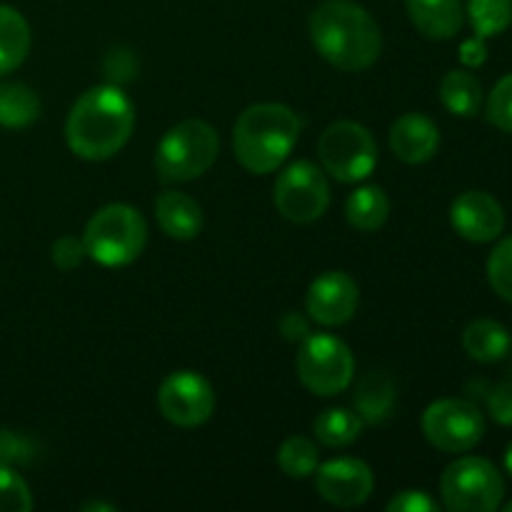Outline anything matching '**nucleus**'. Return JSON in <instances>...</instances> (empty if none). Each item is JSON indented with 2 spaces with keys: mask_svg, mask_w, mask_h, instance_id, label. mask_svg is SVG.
<instances>
[{
  "mask_svg": "<svg viewBox=\"0 0 512 512\" xmlns=\"http://www.w3.org/2000/svg\"><path fill=\"white\" fill-rule=\"evenodd\" d=\"M35 458V443L18 430H0V465H25Z\"/></svg>",
  "mask_w": 512,
  "mask_h": 512,
  "instance_id": "c756f323",
  "label": "nucleus"
},
{
  "mask_svg": "<svg viewBox=\"0 0 512 512\" xmlns=\"http://www.w3.org/2000/svg\"><path fill=\"white\" fill-rule=\"evenodd\" d=\"M505 470L512 475V443L508 445V450H505Z\"/></svg>",
  "mask_w": 512,
  "mask_h": 512,
  "instance_id": "c9c22d12",
  "label": "nucleus"
},
{
  "mask_svg": "<svg viewBox=\"0 0 512 512\" xmlns=\"http://www.w3.org/2000/svg\"><path fill=\"white\" fill-rule=\"evenodd\" d=\"M278 465L288 478H310L318 470V445L305 435H290L278 448Z\"/></svg>",
  "mask_w": 512,
  "mask_h": 512,
  "instance_id": "a878e982",
  "label": "nucleus"
},
{
  "mask_svg": "<svg viewBox=\"0 0 512 512\" xmlns=\"http://www.w3.org/2000/svg\"><path fill=\"white\" fill-rule=\"evenodd\" d=\"M220 138L213 125L190 118L173 125L155 150V173L163 183H188L213 168Z\"/></svg>",
  "mask_w": 512,
  "mask_h": 512,
  "instance_id": "39448f33",
  "label": "nucleus"
},
{
  "mask_svg": "<svg viewBox=\"0 0 512 512\" xmlns=\"http://www.w3.org/2000/svg\"><path fill=\"white\" fill-rule=\"evenodd\" d=\"M398 405V390L390 375L368 373L355 388V413L365 425H380L393 415Z\"/></svg>",
  "mask_w": 512,
  "mask_h": 512,
  "instance_id": "a211bd4d",
  "label": "nucleus"
},
{
  "mask_svg": "<svg viewBox=\"0 0 512 512\" xmlns=\"http://www.w3.org/2000/svg\"><path fill=\"white\" fill-rule=\"evenodd\" d=\"M363 418L348 408H328L315 418L313 433L325 448H348L363 433Z\"/></svg>",
  "mask_w": 512,
  "mask_h": 512,
  "instance_id": "b1692460",
  "label": "nucleus"
},
{
  "mask_svg": "<svg viewBox=\"0 0 512 512\" xmlns=\"http://www.w3.org/2000/svg\"><path fill=\"white\" fill-rule=\"evenodd\" d=\"M390 198L380 185H363L350 193L345 203V218L360 233H375L388 223Z\"/></svg>",
  "mask_w": 512,
  "mask_h": 512,
  "instance_id": "aec40b11",
  "label": "nucleus"
},
{
  "mask_svg": "<svg viewBox=\"0 0 512 512\" xmlns=\"http://www.w3.org/2000/svg\"><path fill=\"white\" fill-rule=\"evenodd\" d=\"M273 203L290 223H315L330 205L328 178L310 160H295L275 180Z\"/></svg>",
  "mask_w": 512,
  "mask_h": 512,
  "instance_id": "1a4fd4ad",
  "label": "nucleus"
},
{
  "mask_svg": "<svg viewBox=\"0 0 512 512\" xmlns=\"http://www.w3.org/2000/svg\"><path fill=\"white\" fill-rule=\"evenodd\" d=\"M488 280L495 293L512 303V235L500 240L488 258Z\"/></svg>",
  "mask_w": 512,
  "mask_h": 512,
  "instance_id": "bb28decb",
  "label": "nucleus"
},
{
  "mask_svg": "<svg viewBox=\"0 0 512 512\" xmlns=\"http://www.w3.org/2000/svg\"><path fill=\"white\" fill-rule=\"evenodd\" d=\"M423 433L443 453H468L483 440L485 418L470 400H435L423 413Z\"/></svg>",
  "mask_w": 512,
  "mask_h": 512,
  "instance_id": "9d476101",
  "label": "nucleus"
},
{
  "mask_svg": "<svg viewBox=\"0 0 512 512\" xmlns=\"http://www.w3.org/2000/svg\"><path fill=\"white\" fill-rule=\"evenodd\" d=\"M415 28L430 40H450L465 23L463 0H405Z\"/></svg>",
  "mask_w": 512,
  "mask_h": 512,
  "instance_id": "f3484780",
  "label": "nucleus"
},
{
  "mask_svg": "<svg viewBox=\"0 0 512 512\" xmlns=\"http://www.w3.org/2000/svg\"><path fill=\"white\" fill-rule=\"evenodd\" d=\"M310 40L318 53L345 73L368 70L383 50L378 23L353 0H328L310 15Z\"/></svg>",
  "mask_w": 512,
  "mask_h": 512,
  "instance_id": "f03ea898",
  "label": "nucleus"
},
{
  "mask_svg": "<svg viewBox=\"0 0 512 512\" xmlns=\"http://www.w3.org/2000/svg\"><path fill=\"white\" fill-rule=\"evenodd\" d=\"M155 220L168 238L195 240L203 230V208L180 190H165L155 198Z\"/></svg>",
  "mask_w": 512,
  "mask_h": 512,
  "instance_id": "dca6fc26",
  "label": "nucleus"
},
{
  "mask_svg": "<svg viewBox=\"0 0 512 512\" xmlns=\"http://www.w3.org/2000/svg\"><path fill=\"white\" fill-rule=\"evenodd\" d=\"M440 100L458 118H473L483 108V85L468 70H450L440 80Z\"/></svg>",
  "mask_w": 512,
  "mask_h": 512,
  "instance_id": "4be33fe9",
  "label": "nucleus"
},
{
  "mask_svg": "<svg viewBox=\"0 0 512 512\" xmlns=\"http://www.w3.org/2000/svg\"><path fill=\"white\" fill-rule=\"evenodd\" d=\"M85 253L105 268L135 263L148 245V223L135 208L113 203L88 220L83 233Z\"/></svg>",
  "mask_w": 512,
  "mask_h": 512,
  "instance_id": "20e7f679",
  "label": "nucleus"
},
{
  "mask_svg": "<svg viewBox=\"0 0 512 512\" xmlns=\"http://www.w3.org/2000/svg\"><path fill=\"white\" fill-rule=\"evenodd\" d=\"M295 365H298L300 383L320 398L345 393L355 375V358L348 345L325 333H310L300 343Z\"/></svg>",
  "mask_w": 512,
  "mask_h": 512,
  "instance_id": "0eeeda50",
  "label": "nucleus"
},
{
  "mask_svg": "<svg viewBox=\"0 0 512 512\" xmlns=\"http://www.w3.org/2000/svg\"><path fill=\"white\" fill-rule=\"evenodd\" d=\"M440 495L453 512H493L505 495V480L490 460L460 458L440 478Z\"/></svg>",
  "mask_w": 512,
  "mask_h": 512,
  "instance_id": "423d86ee",
  "label": "nucleus"
},
{
  "mask_svg": "<svg viewBox=\"0 0 512 512\" xmlns=\"http://www.w3.org/2000/svg\"><path fill=\"white\" fill-rule=\"evenodd\" d=\"M485 115H488L490 125L512 135V73L500 78L498 85L490 90Z\"/></svg>",
  "mask_w": 512,
  "mask_h": 512,
  "instance_id": "c85d7f7f",
  "label": "nucleus"
},
{
  "mask_svg": "<svg viewBox=\"0 0 512 512\" xmlns=\"http://www.w3.org/2000/svg\"><path fill=\"white\" fill-rule=\"evenodd\" d=\"M50 258H53V263L58 265L60 270L78 268V265L88 258L83 238H75V235H63V238H58L53 243V248H50Z\"/></svg>",
  "mask_w": 512,
  "mask_h": 512,
  "instance_id": "7c9ffc66",
  "label": "nucleus"
},
{
  "mask_svg": "<svg viewBox=\"0 0 512 512\" xmlns=\"http://www.w3.org/2000/svg\"><path fill=\"white\" fill-rule=\"evenodd\" d=\"M440 148L438 125L423 113H405L390 128V150L408 165L428 163Z\"/></svg>",
  "mask_w": 512,
  "mask_h": 512,
  "instance_id": "2eb2a0df",
  "label": "nucleus"
},
{
  "mask_svg": "<svg viewBox=\"0 0 512 512\" xmlns=\"http://www.w3.org/2000/svg\"><path fill=\"white\" fill-rule=\"evenodd\" d=\"M468 18L475 35L493 38L512 25V0H468Z\"/></svg>",
  "mask_w": 512,
  "mask_h": 512,
  "instance_id": "393cba45",
  "label": "nucleus"
},
{
  "mask_svg": "<svg viewBox=\"0 0 512 512\" xmlns=\"http://www.w3.org/2000/svg\"><path fill=\"white\" fill-rule=\"evenodd\" d=\"M320 163L325 173L340 183H360L378 165V143L368 128L353 120L328 125L318 143Z\"/></svg>",
  "mask_w": 512,
  "mask_h": 512,
  "instance_id": "6e6552de",
  "label": "nucleus"
},
{
  "mask_svg": "<svg viewBox=\"0 0 512 512\" xmlns=\"http://www.w3.org/2000/svg\"><path fill=\"white\" fill-rule=\"evenodd\" d=\"M488 58V48H485L483 38L475 35V38H468L463 45H460V60H463L468 68H480Z\"/></svg>",
  "mask_w": 512,
  "mask_h": 512,
  "instance_id": "f704fd0d",
  "label": "nucleus"
},
{
  "mask_svg": "<svg viewBox=\"0 0 512 512\" xmlns=\"http://www.w3.org/2000/svg\"><path fill=\"white\" fill-rule=\"evenodd\" d=\"M488 413L495 423L512 425V380H505L490 390Z\"/></svg>",
  "mask_w": 512,
  "mask_h": 512,
  "instance_id": "473e14b6",
  "label": "nucleus"
},
{
  "mask_svg": "<svg viewBox=\"0 0 512 512\" xmlns=\"http://www.w3.org/2000/svg\"><path fill=\"white\" fill-rule=\"evenodd\" d=\"M33 510V495L28 483L8 465H0V512Z\"/></svg>",
  "mask_w": 512,
  "mask_h": 512,
  "instance_id": "cd10ccee",
  "label": "nucleus"
},
{
  "mask_svg": "<svg viewBox=\"0 0 512 512\" xmlns=\"http://www.w3.org/2000/svg\"><path fill=\"white\" fill-rule=\"evenodd\" d=\"M158 408L178 428H198L215 413V390L193 370L170 373L158 388Z\"/></svg>",
  "mask_w": 512,
  "mask_h": 512,
  "instance_id": "9b49d317",
  "label": "nucleus"
},
{
  "mask_svg": "<svg viewBox=\"0 0 512 512\" xmlns=\"http://www.w3.org/2000/svg\"><path fill=\"white\" fill-rule=\"evenodd\" d=\"M315 488L335 508H358L373 495V470L355 458H335L315 470Z\"/></svg>",
  "mask_w": 512,
  "mask_h": 512,
  "instance_id": "f8f14e48",
  "label": "nucleus"
},
{
  "mask_svg": "<svg viewBox=\"0 0 512 512\" xmlns=\"http://www.w3.org/2000/svg\"><path fill=\"white\" fill-rule=\"evenodd\" d=\"M510 333L495 320H473L463 333V348L478 363H498L510 353Z\"/></svg>",
  "mask_w": 512,
  "mask_h": 512,
  "instance_id": "412c9836",
  "label": "nucleus"
},
{
  "mask_svg": "<svg viewBox=\"0 0 512 512\" xmlns=\"http://www.w3.org/2000/svg\"><path fill=\"white\" fill-rule=\"evenodd\" d=\"M30 25L10 5H0V75L13 73L25 63L30 53Z\"/></svg>",
  "mask_w": 512,
  "mask_h": 512,
  "instance_id": "6ab92c4d",
  "label": "nucleus"
},
{
  "mask_svg": "<svg viewBox=\"0 0 512 512\" xmlns=\"http://www.w3.org/2000/svg\"><path fill=\"white\" fill-rule=\"evenodd\" d=\"M280 333H283V338L290 340V343H303L310 335V325L303 315L290 310V313H285L283 320H280Z\"/></svg>",
  "mask_w": 512,
  "mask_h": 512,
  "instance_id": "72a5a7b5",
  "label": "nucleus"
},
{
  "mask_svg": "<svg viewBox=\"0 0 512 512\" xmlns=\"http://www.w3.org/2000/svg\"><path fill=\"white\" fill-rule=\"evenodd\" d=\"M390 512H438L440 505L425 490H403L388 503Z\"/></svg>",
  "mask_w": 512,
  "mask_h": 512,
  "instance_id": "2f4dec72",
  "label": "nucleus"
},
{
  "mask_svg": "<svg viewBox=\"0 0 512 512\" xmlns=\"http://www.w3.org/2000/svg\"><path fill=\"white\" fill-rule=\"evenodd\" d=\"M505 510H508V512H512V500H510V503H508V505H505Z\"/></svg>",
  "mask_w": 512,
  "mask_h": 512,
  "instance_id": "e433bc0d",
  "label": "nucleus"
},
{
  "mask_svg": "<svg viewBox=\"0 0 512 512\" xmlns=\"http://www.w3.org/2000/svg\"><path fill=\"white\" fill-rule=\"evenodd\" d=\"M135 108L118 85H98L75 100L65 120L68 148L83 160H108L128 145Z\"/></svg>",
  "mask_w": 512,
  "mask_h": 512,
  "instance_id": "f257e3e1",
  "label": "nucleus"
},
{
  "mask_svg": "<svg viewBox=\"0 0 512 512\" xmlns=\"http://www.w3.org/2000/svg\"><path fill=\"white\" fill-rule=\"evenodd\" d=\"M358 300V283L343 270H328L310 283L305 305L315 323L338 328L353 320V315L358 313Z\"/></svg>",
  "mask_w": 512,
  "mask_h": 512,
  "instance_id": "ddd939ff",
  "label": "nucleus"
},
{
  "mask_svg": "<svg viewBox=\"0 0 512 512\" xmlns=\"http://www.w3.org/2000/svg\"><path fill=\"white\" fill-rule=\"evenodd\" d=\"M300 120L283 103H255L240 113L233 128L238 163L253 175L278 170L298 143Z\"/></svg>",
  "mask_w": 512,
  "mask_h": 512,
  "instance_id": "7ed1b4c3",
  "label": "nucleus"
},
{
  "mask_svg": "<svg viewBox=\"0 0 512 512\" xmlns=\"http://www.w3.org/2000/svg\"><path fill=\"white\" fill-rule=\"evenodd\" d=\"M450 223L460 238L470 243H490L505 230V210L483 190H465L453 200Z\"/></svg>",
  "mask_w": 512,
  "mask_h": 512,
  "instance_id": "4468645a",
  "label": "nucleus"
},
{
  "mask_svg": "<svg viewBox=\"0 0 512 512\" xmlns=\"http://www.w3.org/2000/svg\"><path fill=\"white\" fill-rule=\"evenodd\" d=\"M40 98L25 83H0V125L20 130L40 118Z\"/></svg>",
  "mask_w": 512,
  "mask_h": 512,
  "instance_id": "5701e85b",
  "label": "nucleus"
}]
</instances>
